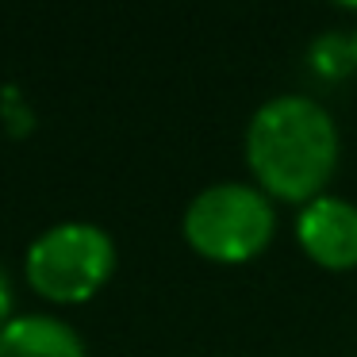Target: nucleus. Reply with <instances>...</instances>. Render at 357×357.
I'll list each match as a JSON object with an SVG mask.
<instances>
[{"label":"nucleus","instance_id":"obj_1","mask_svg":"<svg viewBox=\"0 0 357 357\" xmlns=\"http://www.w3.org/2000/svg\"><path fill=\"white\" fill-rule=\"evenodd\" d=\"M342 135L319 100L280 93L265 100L246 123V165L269 200L311 204L326 196L338 173Z\"/></svg>","mask_w":357,"mask_h":357},{"label":"nucleus","instance_id":"obj_2","mask_svg":"<svg viewBox=\"0 0 357 357\" xmlns=\"http://www.w3.org/2000/svg\"><path fill=\"white\" fill-rule=\"evenodd\" d=\"M181 231L204 261L246 265L269 250L277 234V208L257 185L219 181L188 200Z\"/></svg>","mask_w":357,"mask_h":357},{"label":"nucleus","instance_id":"obj_3","mask_svg":"<svg viewBox=\"0 0 357 357\" xmlns=\"http://www.w3.org/2000/svg\"><path fill=\"white\" fill-rule=\"evenodd\" d=\"M24 277L47 303H89L116 277V238L85 219L54 223L27 246Z\"/></svg>","mask_w":357,"mask_h":357},{"label":"nucleus","instance_id":"obj_4","mask_svg":"<svg viewBox=\"0 0 357 357\" xmlns=\"http://www.w3.org/2000/svg\"><path fill=\"white\" fill-rule=\"evenodd\" d=\"M296 242L326 273L357 269V204L342 196H319L296 215Z\"/></svg>","mask_w":357,"mask_h":357},{"label":"nucleus","instance_id":"obj_5","mask_svg":"<svg viewBox=\"0 0 357 357\" xmlns=\"http://www.w3.org/2000/svg\"><path fill=\"white\" fill-rule=\"evenodd\" d=\"M0 357H89L81 334L58 315H16L0 331Z\"/></svg>","mask_w":357,"mask_h":357},{"label":"nucleus","instance_id":"obj_6","mask_svg":"<svg viewBox=\"0 0 357 357\" xmlns=\"http://www.w3.org/2000/svg\"><path fill=\"white\" fill-rule=\"evenodd\" d=\"M315 77L323 81H342L357 70V54H354V35H319L311 43V54H307Z\"/></svg>","mask_w":357,"mask_h":357},{"label":"nucleus","instance_id":"obj_7","mask_svg":"<svg viewBox=\"0 0 357 357\" xmlns=\"http://www.w3.org/2000/svg\"><path fill=\"white\" fill-rule=\"evenodd\" d=\"M12 307H16V288H12V277H8V269L0 265V331L12 323Z\"/></svg>","mask_w":357,"mask_h":357},{"label":"nucleus","instance_id":"obj_8","mask_svg":"<svg viewBox=\"0 0 357 357\" xmlns=\"http://www.w3.org/2000/svg\"><path fill=\"white\" fill-rule=\"evenodd\" d=\"M354 54H357V31H354Z\"/></svg>","mask_w":357,"mask_h":357}]
</instances>
